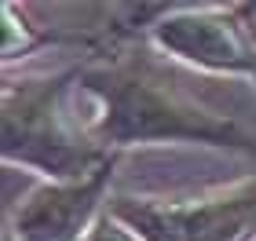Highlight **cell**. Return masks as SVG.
<instances>
[{
  "label": "cell",
  "mask_w": 256,
  "mask_h": 241,
  "mask_svg": "<svg viewBox=\"0 0 256 241\" xmlns=\"http://www.w3.org/2000/svg\"><path fill=\"white\" fill-rule=\"evenodd\" d=\"M150 44L88 55L80 62L77 99L88 102L84 128L102 150L136 146H205L227 154H256V135L234 117L205 106L150 55Z\"/></svg>",
  "instance_id": "obj_1"
},
{
  "label": "cell",
  "mask_w": 256,
  "mask_h": 241,
  "mask_svg": "<svg viewBox=\"0 0 256 241\" xmlns=\"http://www.w3.org/2000/svg\"><path fill=\"white\" fill-rule=\"evenodd\" d=\"M80 62L44 73L4 77V165L33 172L40 183H70L99 172L110 154L88 135L80 113L70 110L77 95Z\"/></svg>",
  "instance_id": "obj_2"
},
{
  "label": "cell",
  "mask_w": 256,
  "mask_h": 241,
  "mask_svg": "<svg viewBox=\"0 0 256 241\" xmlns=\"http://www.w3.org/2000/svg\"><path fill=\"white\" fill-rule=\"evenodd\" d=\"M110 212L139 241H256V176L187 198L114 194Z\"/></svg>",
  "instance_id": "obj_3"
},
{
  "label": "cell",
  "mask_w": 256,
  "mask_h": 241,
  "mask_svg": "<svg viewBox=\"0 0 256 241\" xmlns=\"http://www.w3.org/2000/svg\"><path fill=\"white\" fill-rule=\"evenodd\" d=\"M252 4H161L146 29L158 55L208 77H234L256 88Z\"/></svg>",
  "instance_id": "obj_4"
},
{
  "label": "cell",
  "mask_w": 256,
  "mask_h": 241,
  "mask_svg": "<svg viewBox=\"0 0 256 241\" xmlns=\"http://www.w3.org/2000/svg\"><path fill=\"white\" fill-rule=\"evenodd\" d=\"M121 157L70 183H37L11 205L4 241H84L114 198Z\"/></svg>",
  "instance_id": "obj_5"
},
{
  "label": "cell",
  "mask_w": 256,
  "mask_h": 241,
  "mask_svg": "<svg viewBox=\"0 0 256 241\" xmlns=\"http://www.w3.org/2000/svg\"><path fill=\"white\" fill-rule=\"evenodd\" d=\"M0 22H4V66L11 70L18 59H26V55H33L37 48H44V44H66L70 37L66 33H55V29H37L30 26L26 15L18 18V7L15 4H4L0 7Z\"/></svg>",
  "instance_id": "obj_6"
}]
</instances>
